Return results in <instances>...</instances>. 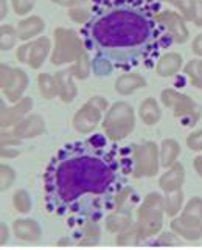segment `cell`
<instances>
[{
  "mask_svg": "<svg viewBox=\"0 0 202 250\" xmlns=\"http://www.w3.org/2000/svg\"><path fill=\"white\" fill-rule=\"evenodd\" d=\"M103 135L63 146L50 160L44 188L50 204H72L84 194H103L115 182L118 160Z\"/></svg>",
  "mask_w": 202,
  "mask_h": 250,
  "instance_id": "obj_1",
  "label": "cell"
},
{
  "mask_svg": "<svg viewBox=\"0 0 202 250\" xmlns=\"http://www.w3.org/2000/svg\"><path fill=\"white\" fill-rule=\"evenodd\" d=\"M156 19L143 6L115 3L89 23V38L104 59L133 62L153 48Z\"/></svg>",
  "mask_w": 202,
  "mask_h": 250,
  "instance_id": "obj_2",
  "label": "cell"
},
{
  "mask_svg": "<svg viewBox=\"0 0 202 250\" xmlns=\"http://www.w3.org/2000/svg\"><path fill=\"white\" fill-rule=\"evenodd\" d=\"M135 122L137 115L134 107L126 101H115L104 114L101 131L109 142L117 143L128 139L134 132Z\"/></svg>",
  "mask_w": 202,
  "mask_h": 250,
  "instance_id": "obj_3",
  "label": "cell"
},
{
  "mask_svg": "<svg viewBox=\"0 0 202 250\" xmlns=\"http://www.w3.org/2000/svg\"><path fill=\"white\" fill-rule=\"evenodd\" d=\"M165 197L160 191H151L145 196L135 211V222L142 229L146 239L156 238L162 231L165 219Z\"/></svg>",
  "mask_w": 202,
  "mask_h": 250,
  "instance_id": "obj_4",
  "label": "cell"
},
{
  "mask_svg": "<svg viewBox=\"0 0 202 250\" xmlns=\"http://www.w3.org/2000/svg\"><path fill=\"white\" fill-rule=\"evenodd\" d=\"M84 50L86 45L78 31L66 27H56L53 31V50L50 55V62L55 67L73 64Z\"/></svg>",
  "mask_w": 202,
  "mask_h": 250,
  "instance_id": "obj_5",
  "label": "cell"
},
{
  "mask_svg": "<svg viewBox=\"0 0 202 250\" xmlns=\"http://www.w3.org/2000/svg\"><path fill=\"white\" fill-rule=\"evenodd\" d=\"M160 165V151L156 142L145 140L133 145V171L134 179H151L156 177Z\"/></svg>",
  "mask_w": 202,
  "mask_h": 250,
  "instance_id": "obj_6",
  "label": "cell"
},
{
  "mask_svg": "<svg viewBox=\"0 0 202 250\" xmlns=\"http://www.w3.org/2000/svg\"><path fill=\"white\" fill-rule=\"evenodd\" d=\"M28 75L19 67L0 64V90L10 103H19L28 89Z\"/></svg>",
  "mask_w": 202,
  "mask_h": 250,
  "instance_id": "obj_7",
  "label": "cell"
},
{
  "mask_svg": "<svg viewBox=\"0 0 202 250\" xmlns=\"http://www.w3.org/2000/svg\"><path fill=\"white\" fill-rule=\"evenodd\" d=\"M51 50H53L51 41L47 36H41L34 41L23 42L22 45L17 47L16 59L21 64H27L33 70H39L47 61V58H50Z\"/></svg>",
  "mask_w": 202,
  "mask_h": 250,
  "instance_id": "obj_8",
  "label": "cell"
},
{
  "mask_svg": "<svg viewBox=\"0 0 202 250\" xmlns=\"http://www.w3.org/2000/svg\"><path fill=\"white\" fill-rule=\"evenodd\" d=\"M156 22L163 27V30L168 33L170 39L174 44H185L190 39V31L187 28V21L178 13L171 10H163L160 13L154 14Z\"/></svg>",
  "mask_w": 202,
  "mask_h": 250,
  "instance_id": "obj_9",
  "label": "cell"
},
{
  "mask_svg": "<svg viewBox=\"0 0 202 250\" xmlns=\"http://www.w3.org/2000/svg\"><path fill=\"white\" fill-rule=\"evenodd\" d=\"M104 112L96 107L93 103L87 101L75 112L72 118V126L78 134H92L98 126H101Z\"/></svg>",
  "mask_w": 202,
  "mask_h": 250,
  "instance_id": "obj_10",
  "label": "cell"
},
{
  "mask_svg": "<svg viewBox=\"0 0 202 250\" xmlns=\"http://www.w3.org/2000/svg\"><path fill=\"white\" fill-rule=\"evenodd\" d=\"M31 109H33V100L30 97H23L19 103H14L11 106H5V103L2 101V106H0V127L13 129L25 117L30 115Z\"/></svg>",
  "mask_w": 202,
  "mask_h": 250,
  "instance_id": "obj_11",
  "label": "cell"
},
{
  "mask_svg": "<svg viewBox=\"0 0 202 250\" xmlns=\"http://www.w3.org/2000/svg\"><path fill=\"white\" fill-rule=\"evenodd\" d=\"M171 110H173L174 118L180 120L183 125L190 127H193L199 122L201 114H202V109L198 106V103L193 100L190 95L180 93V92L178 95V98H176Z\"/></svg>",
  "mask_w": 202,
  "mask_h": 250,
  "instance_id": "obj_12",
  "label": "cell"
},
{
  "mask_svg": "<svg viewBox=\"0 0 202 250\" xmlns=\"http://www.w3.org/2000/svg\"><path fill=\"white\" fill-rule=\"evenodd\" d=\"M13 235L23 243L36 244L42 239V227L36 219L31 218H19L11 224Z\"/></svg>",
  "mask_w": 202,
  "mask_h": 250,
  "instance_id": "obj_13",
  "label": "cell"
},
{
  "mask_svg": "<svg viewBox=\"0 0 202 250\" xmlns=\"http://www.w3.org/2000/svg\"><path fill=\"white\" fill-rule=\"evenodd\" d=\"M45 120L42 118L39 114H30L28 117H25L19 125H16L11 131L16 137H19L21 140H30L36 139V137L42 135L45 132Z\"/></svg>",
  "mask_w": 202,
  "mask_h": 250,
  "instance_id": "obj_14",
  "label": "cell"
},
{
  "mask_svg": "<svg viewBox=\"0 0 202 250\" xmlns=\"http://www.w3.org/2000/svg\"><path fill=\"white\" fill-rule=\"evenodd\" d=\"M185 184V167L180 162L174 163L159 177V188L163 194H170L182 189Z\"/></svg>",
  "mask_w": 202,
  "mask_h": 250,
  "instance_id": "obj_15",
  "label": "cell"
},
{
  "mask_svg": "<svg viewBox=\"0 0 202 250\" xmlns=\"http://www.w3.org/2000/svg\"><path fill=\"white\" fill-rule=\"evenodd\" d=\"M135 221L133 219V211L128 208V205L125 207H113V210L106 216V230L112 235H118L123 230H126L129 226H133Z\"/></svg>",
  "mask_w": 202,
  "mask_h": 250,
  "instance_id": "obj_16",
  "label": "cell"
},
{
  "mask_svg": "<svg viewBox=\"0 0 202 250\" xmlns=\"http://www.w3.org/2000/svg\"><path fill=\"white\" fill-rule=\"evenodd\" d=\"M16 28L22 42H30L41 38V34L45 30V22L41 16H28L21 19Z\"/></svg>",
  "mask_w": 202,
  "mask_h": 250,
  "instance_id": "obj_17",
  "label": "cell"
},
{
  "mask_svg": "<svg viewBox=\"0 0 202 250\" xmlns=\"http://www.w3.org/2000/svg\"><path fill=\"white\" fill-rule=\"evenodd\" d=\"M55 80H56V85H58V98L63 103H67V104L72 103L76 98L78 89L75 84V76H73L72 70H70V67L56 72Z\"/></svg>",
  "mask_w": 202,
  "mask_h": 250,
  "instance_id": "obj_18",
  "label": "cell"
},
{
  "mask_svg": "<svg viewBox=\"0 0 202 250\" xmlns=\"http://www.w3.org/2000/svg\"><path fill=\"white\" fill-rule=\"evenodd\" d=\"M180 70H183V58L180 53L170 51L159 58L156 62V75L160 78H171L176 76Z\"/></svg>",
  "mask_w": 202,
  "mask_h": 250,
  "instance_id": "obj_19",
  "label": "cell"
},
{
  "mask_svg": "<svg viewBox=\"0 0 202 250\" xmlns=\"http://www.w3.org/2000/svg\"><path fill=\"white\" fill-rule=\"evenodd\" d=\"M146 87V80L145 76L135 72H128L120 75L118 78L113 83V89L121 97H128V95H133L134 92Z\"/></svg>",
  "mask_w": 202,
  "mask_h": 250,
  "instance_id": "obj_20",
  "label": "cell"
},
{
  "mask_svg": "<svg viewBox=\"0 0 202 250\" xmlns=\"http://www.w3.org/2000/svg\"><path fill=\"white\" fill-rule=\"evenodd\" d=\"M138 118L145 126H156L162 120V109L159 101L153 97L145 98L138 106Z\"/></svg>",
  "mask_w": 202,
  "mask_h": 250,
  "instance_id": "obj_21",
  "label": "cell"
},
{
  "mask_svg": "<svg viewBox=\"0 0 202 250\" xmlns=\"http://www.w3.org/2000/svg\"><path fill=\"white\" fill-rule=\"evenodd\" d=\"M179 218L190 226H202V197L193 196L191 199H188Z\"/></svg>",
  "mask_w": 202,
  "mask_h": 250,
  "instance_id": "obj_22",
  "label": "cell"
},
{
  "mask_svg": "<svg viewBox=\"0 0 202 250\" xmlns=\"http://www.w3.org/2000/svg\"><path fill=\"white\" fill-rule=\"evenodd\" d=\"M159 151H160V165L162 168L168 169L171 168L174 163H178L179 156H180V145L176 139H165L162 140L160 146H159Z\"/></svg>",
  "mask_w": 202,
  "mask_h": 250,
  "instance_id": "obj_23",
  "label": "cell"
},
{
  "mask_svg": "<svg viewBox=\"0 0 202 250\" xmlns=\"http://www.w3.org/2000/svg\"><path fill=\"white\" fill-rule=\"evenodd\" d=\"M170 230H173L183 241H199L202 238V226H190V224L180 221L179 216L171 219Z\"/></svg>",
  "mask_w": 202,
  "mask_h": 250,
  "instance_id": "obj_24",
  "label": "cell"
},
{
  "mask_svg": "<svg viewBox=\"0 0 202 250\" xmlns=\"http://www.w3.org/2000/svg\"><path fill=\"white\" fill-rule=\"evenodd\" d=\"M145 241H148L143 235L142 229L138 227V224L134 222L133 226H129L126 230H123L121 233L115 235V244L121 247H129V246H140Z\"/></svg>",
  "mask_w": 202,
  "mask_h": 250,
  "instance_id": "obj_25",
  "label": "cell"
},
{
  "mask_svg": "<svg viewBox=\"0 0 202 250\" xmlns=\"http://www.w3.org/2000/svg\"><path fill=\"white\" fill-rule=\"evenodd\" d=\"M165 197V214L170 219L178 218L183 210V205H185V194H183L182 189L179 191H174L170 194H163Z\"/></svg>",
  "mask_w": 202,
  "mask_h": 250,
  "instance_id": "obj_26",
  "label": "cell"
},
{
  "mask_svg": "<svg viewBox=\"0 0 202 250\" xmlns=\"http://www.w3.org/2000/svg\"><path fill=\"white\" fill-rule=\"evenodd\" d=\"M38 89L44 100H55L58 97V85L55 75L50 73H39L38 75Z\"/></svg>",
  "mask_w": 202,
  "mask_h": 250,
  "instance_id": "obj_27",
  "label": "cell"
},
{
  "mask_svg": "<svg viewBox=\"0 0 202 250\" xmlns=\"http://www.w3.org/2000/svg\"><path fill=\"white\" fill-rule=\"evenodd\" d=\"M70 70H72L75 80H80L84 81L90 76L92 73V61H90V56H89V51L84 50L83 53L80 55V58L70 65Z\"/></svg>",
  "mask_w": 202,
  "mask_h": 250,
  "instance_id": "obj_28",
  "label": "cell"
},
{
  "mask_svg": "<svg viewBox=\"0 0 202 250\" xmlns=\"http://www.w3.org/2000/svg\"><path fill=\"white\" fill-rule=\"evenodd\" d=\"M13 208L19 214H28L33 210V199L27 189H16L11 197Z\"/></svg>",
  "mask_w": 202,
  "mask_h": 250,
  "instance_id": "obj_29",
  "label": "cell"
},
{
  "mask_svg": "<svg viewBox=\"0 0 202 250\" xmlns=\"http://www.w3.org/2000/svg\"><path fill=\"white\" fill-rule=\"evenodd\" d=\"M19 34H17V28L13 25L2 23L0 25V50L2 51H10L16 47Z\"/></svg>",
  "mask_w": 202,
  "mask_h": 250,
  "instance_id": "obj_30",
  "label": "cell"
},
{
  "mask_svg": "<svg viewBox=\"0 0 202 250\" xmlns=\"http://www.w3.org/2000/svg\"><path fill=\"white\" fill-rule=\"evenodd\" d=\"M101 236V229L96 222L89 221L83 229V239L80 241V246H95Z\"/></svg>",
  "mask_w": 202,
  "mask_h": 250,
  "instance_id": "obj_31",
  "label": "cell"
},
{
  "mask_svg": "<svg viewBox=\"0 0 202 250\" xmlns=\"http://www.w3.org/2000/svg\"><path fill=\"white\" fill-rule=\"evenodd\" d=\"M17 172L13 167L6 165V163H0V191H8L16 182Z\"/></svg>",
  "mask_w": 202,
  "mask_h": 250,
  "instance_id": "obj_32",
  "label": "cell"
},
{
  "mask_svg": "<svg viewBox=\"0 0 202 250\" xmlns=\"http://www.w3.org/2000/svg\"><path fill=\"white\" fill-rule=\"evenodd\" d=\"M180 244H182V238L176 235L173 230L160 231L151 243V246H156V247H178Z\"/></svg>",
  "mask_w": 202,
  "mask_h": 250,
  "instance_id": "obj_33",
  "label": "cell"
},
{
  "mask_svg": "<svg viewBox=\"0 0 202 250\" xmlns=\"http://www.w3.org/2000/svg\"><path fill=\"white\" fill-rule=\"evenodd\" d=\"M174 8L187 22H193L196 16V0H176Z\"/></svg>",
  "mask_w": 202,
  "mask_h": 250,
  "instance_id": "obj_34",
  "label": "cell"
},
{
  "mask_svg": "<svg viewBox=\"0 0 202 250\" xmlns=\"http://www.w3.org/2000/svg\"><path fill=\"white\" fill-rule=\"evenodd\" d=\"M198 61L199 59H191V61H188L185 65H183V73L187 75V78L193 87L202 90V80L198 73Z\"/></svg>",
  "mask_w": 202,
  "mask_h": 250,
  "instance_id": "obj_35",
  "label": "cell"
},
{
  "mask_svg": "<svg viewBox=\"0 0 202 250\" xmlns=\"http://www.w3.org/2000/svg\"><path fill=\"white\" fill-rule=\"evenodd\" d=\"M68 17L72 19L75 23H80V25H83V23H87L90 19H92V13L87 10L86 6H83L81 5V0H80V3H78L76 6H73V8H70L68 10Z\"/></svg>",
  "mask_w": 202,
  "mask_h": 250,
  "instance_id": "obj_36",
  "label": "cell"
},
{
  "mask_svg": "<svg viewBox=\"0 0 202 250\" xmlns=\"http://www.w3.org/2000/svg\"><path fill=\"white\" fill-rule=\"evenodd\" d=\"M11 6L16 16L28 17V14L36 6V0H11Z\"/></svg>",
  "mask_w": 202,
  "mask_h": 250,
  "instance_id": "obj_37",
  "label": "cell"
},
{
  "mask_svg": "<svg viewBox=\"0 0 202 250\" xmlns=\"http://www.w3.org/2000/svg\"><path fill=\"white\" fill-rule=\"evenodd\" d=\"M185 142H187V146H188L190 151H193V152H202V127L190 132Z\"/></svg>",
  "mask_w": 202,
  "mask_h": 250,
  "instance_id": "obj_38",
  "label": "cell"
},
{
  "mask_svg": "<svg viewBox=\"0 0 202 250\" xmlns=\"http://www.w3.org/2000/svg\"><path fill=\"white\" fill-rule=\"evenodd\" d=\"M23 140H21L19 137H16L13 134L11 129H2V132H0V146H21Z\"/></svg>",
  "mask_w": 202,
  "mask_h": 250,
  "instance_id": "obj_39",
  "label": "cell"
},
{
  "mask_svg": "<svg viewBox=\"0 0 202 250\" xmlns=\"http://www.w3.org/2000/svg\"><path fill=\"white\" fill-rule=\"evenodd\" d=\"M178 95H179V92H178V90H174V89H163L162 93H160V101H162V104H163L165 107L171 109L173 104H174V101H176V98H178Z\"/></svg>",
  "mask_w": 202,
  "mask_h": 250,
  "instance_id": "obj_40",
  "label": "cell"
},
{
  "mask_svg": "<svg viewBox=\"0 0 202 250\" xmlns=\"http://www.w3.org/2000/svg\"><path fill=\"white\" fill-rule=\"evenodd\" d=\"M191 51H193V55H196L198 58L202 59V33L196 34V36L193 38V42H191Z\"/></svg>",
  "mask_w": 202,
  "mask_h": 250,
  "instance_id": "obj_41",
  "label": "cell"
},
{
  "mask_svg": "<svg viewBox=\"0 0 202 250\" xmlns=\"http://www.w3.org/2000/svg\"><path fill=\"white\" fill-rule=\"evenodd\" d=\"M0 157L2 159H16L19 157V151L10 146H0Z\"/></svg>",
  "mask_w": 202,
  "mask_h": 250,
  "instance_id": "obj_42",
  "label": "cell"
},
{
  "mask_svg": "<svg viewBox=\"0 0 202 250\" xmlns=\"http://www.w3.org/2000/svg\"><path fill=\"white\" fill-rule=\"evenodd\" d=\"M10 241V227L5 222H0V246H5Z\"/></svg>",
  "mask_w": 202,
  "mask_h": 250,
  "instance_id": "obj_43",
  "label": "cell"
},
{
  "mask_svg": "<svg viewBox=\"0 0 202 250\" xmlns=\"http://www.w3.org/2000/svg\"><path fill=\"white\" fill-rule=\"evenodd\" d=\"M193 23H195L196 27L202 28V0H196V16Z\"/></svg>",
  "mask_w": 202,
  "mask_h": 250,
  "instance_id": "obj_44",
  "label": "cell"
},
{
  "mask_svg": "<svg viewBox=\"0 0 202 250\" xmlns=\"http://www.w3.org/2000/svg\"><path fill=\"white\" fill-rule=\"evenodd\" d=\"M51 3H55V5H58V6H63V8H73V6H76L78 3H80V0H50Z\"/></svg>",
  "mask_w": 202,
  "mask_h": 250,
  "instance_id": "obj_45",
  "label": "cell"
},
{
  "mask_svg": "<svg viewBox=\"0 0 202 250\" xmlns=\"http://www.w3.org/2000/svg\"><path fill=\"white\" fill-rule=\"evenodd\" d=\"M193 168H195L198 176L202 179V154H198V156L195 157V160H193Z\"/></svg>",
  "mask_w": 202,
  "mask_h": 250,
  "instance_id": "obj_46",
  "label": "cell"
},
{
  "mask_svg": "<svg viewBox=\"0 0 202 250\" xmlns=\"http://www.w3.org/2000/svg\"><path fill=\"white\" fill-rule=\"evenodd\" d=\"M8 16V2L6 0H0V19H5Z\"/></svg>",
  "mask_w": 202,
  "mask_h": 250,
  "instance_id": "obj_47",
  "label": "cell"
},
{
  "mask_svg": "<svg viewBox=\"0 0 202 250\" xmlns=\"http://www.w3.org/2000/svg\"><path fill=\"white\" fill-rule=\"evenodd\" d=\"M198 73H199L201 80H202V59H199V61H198Z\"/></svg>",
  "mask_w": 202,
  "mask_h": 250,
  "instance_id": "obj_48",
  "label": "cell"
},
{
  "mask_svg": "<svg viewBox=\"0 0 202 250\" xmlns=\"http://www.w3.org/2000/svg\"><path fill=\"white\" fill-rule=\"evenodd\" d=\"M159 2H163V3H171V5H174L176 0H159Z\"/></svg>",
  "mask_w": 202,
  "mask_h": 250,
  "instance_id": "obj_49",
  "label": "cell"
}]
</instances>
